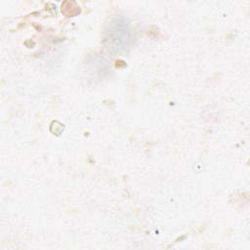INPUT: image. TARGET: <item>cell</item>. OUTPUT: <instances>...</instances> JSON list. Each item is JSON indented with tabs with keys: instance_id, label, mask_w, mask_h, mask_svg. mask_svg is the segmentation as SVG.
Returning a JSON list of instances; mask_svg holds the SVG:
<instances>
[{
	"instance_id": "obj_1",
	"label": "cell",
	"mask_w": 250,
	"mask_h": 250,
	"mask_svg": "<svg viewBox=\"0 0 250 250\" xmlns=\"http://www.w3.org/2000/svg\"><path fill=\"white\" fill-rule=\"evenodd\" d=\"M128 37V25L126 22L116 21L107 31L105 40L107 41L108 48L119 51Z\"/></svg>"
}]
</instances>
